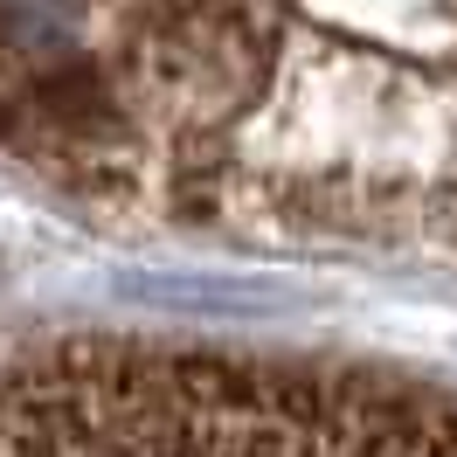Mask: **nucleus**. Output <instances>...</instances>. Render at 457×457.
Masks as SVG:
<instances>
[{
	"label": "nucleus",
	"instance_id": "nucleus-1",
	"mask_svg": "<svg viewBox=\"0 0 457 457\" xmlns=\"http://www.w3.org/2000/svg\"><path fill=\"white\" fill-rule=\"evenodd\" d=\"M0 160L125 236L457 270V0H0Z\"/></svg>",
	"mask_w": 457,
	"mask_h": 457
},
{
	"label": "nucleus",
	"instance_id": "nucleus-2",
	"mask_svg": "<svg viewBox=\"0 0 457 457\" xmlns=\"http://www.w3.org/2000/svg\"><path fill=\"white\" fill-rule=\"evenodd\" d=\"M0 457H457V395L160 340L0 353Z\"/></svg>",
	"mask_w": 457,
	"mask_h": 457
}]
</instances>
